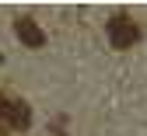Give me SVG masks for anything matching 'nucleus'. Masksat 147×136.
<instances>
[{
    "instance_id": "f257e3e1",
    "label": "nucleus",
    "mask_w": 147,
    "mask_h": 136,
    "mask_svg": "<svg viewBox=\"0 0 147 136\" xmlns=\"http://www.w3.org/2000/svg\"><path fill=\"white\" fill-rule=\"evenodd\" d=\"M105 31H109V42H112L116 49H130L137 38H140L137 21H133V17H126V14H116L112 21L105 25Z\"/></svg>"
},
{
    "instance_id": "f03ea898",
    "label": "nucleus",
    "mask_w": 147,
    "mask_h": 136,
    "mask_svg": "<svg viewBox=\"0 0 147 136\" xmlns=\"http://www.w3.org/2000/svg\"><path fill=\"white\" fill-rule=\"evenodd\" d=\"M14 31H18V38H21L25 46H32V49H42V46H46V31L35 25L32 17H21V21L14 25Z\"/></svg>"
},
{
    "instance_id": "7ed1b4c3",
    "label": "nucleus",
    "mask_w": 147,
    "mask_h": 136,
    "mask_svg": "<svg viewBox=\"0 0 147 136\" xmlns=\"http://www.w3.org/2000/svg\"><path fill=\"white\" fill-rule=\"evenodd\" d=\"M7 119H11L14 129H28V122H32L28 105H25V101H11V105H7Z\"/></svg>"
},
{
    "instance_id": "20e7f679",
    "label": "nucleus",
    "mask_w": 147,
    "mask_h": 136,
    "mask_svg": "<svg viewBox=\"0 0 147 136\" xmlns=\"http://www.w3.org/2000/svg\"><path fill=\"white\" fill-rule=\"evenodd\" d=\"M7 105H11L7 98H0V115H7Z\"/></svg>"
},
{
    "instance_id": "39448f33",
    "label": "nucleus",
    "mask_w": 147,
    "mask_h": 136,
    "mask_svg": "<svg viewBox=\"0 0 147 136\" xmlns=\"http://www.w3.org/2000/svg\"><path fill=\"white\" fill-rule=\"evenodd\" d=\"M0 136H7V133H4V129H0Z\"/></svg>"
}]
</instances>
